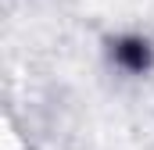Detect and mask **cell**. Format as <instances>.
I'll list each match as a JSON object with an SVG mask.
<instances>
[{"instance_id": "6da1fadb", "label": "cell", "mask_w": 154, "mask_h": 150, "mask_svg": "<svg viewBox=\"0 0 154 150\" xmlns=\"http://www.w3.org/2000/svg\"><path fill=\"white\" fill-rule=\"evenodd\" d=\"M118 57H122L129 68H143V64H147V46H143V43H122V46H118Z\"/></svg>"}]
</instances>
